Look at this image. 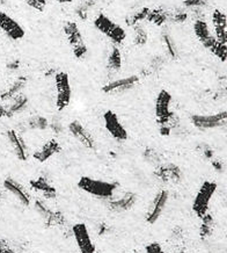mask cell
I'll return each instance as SVG.
<instances>
[{
	"label": "cell",
	"mask_w": 227,
	"mask_h": 253,
	"mask_svg": "<svg viewBox=\"0 0 227 253\" xmlns=\"http://www.w3.org/2000/svg\"><path fill=\"white\" fill-rule=\"evenodd\" d=\"M154 175L163 184H178L182 180L183 173L178 165L168 163L161 164L155 169Z\"/></svg>",
	"instance_id": "obj_15"
},
{
	"label": "cell",
	"mask_w": 227,
	"mask_h": 253,
	"mask_svg": "<svg viewBox=\"0 0 227 253\" xmlns=\"http://www.w3.org/2000/svg\"><path fill=\"white\" fill-rule=\"evenodd\" d=\"M26 126L28 130L44 131L49 129V120L43 115H34L27 120Z\"/></svg>",
	"instance_id": "obj_29"
},
{
	"label": "cell",
	"mask_w": 227,
	"mask_h": 253,
	"mask_svg": "<svg viewBox=\"0 0 227 253\" xmlns=\"http://www.w3.org/2000/svg\"><path fill=\"white\" fill-rule=\"evenodd\" d=\"M0 31L12 41H19L26 35L25 28L15 19L2 11H0Z\"/></svg>",
	"instance_id": "obj_12"
},
{
	"label": "cell",
	"mask_w": 227,
	"mask_h": 253,
	"mask_svg": "<svg viewBox=\"0 0 227 253\" xmlns=\"http://www.w3.org/2000/svg\"><path fill=\"white\" fill-rule=\"evenodd\" d=\"M132 253H139V252H132Z\"/></svg>",
	"instance_id": "obj_51"
},
{
	"label": "cell",
	"mask_w": 227,
	"mask_h": 253,
	"mask_svg": "<svg viewBox=\"0 0 227 253\" xmlns=\"http://www.w3.org/2000/svg\"><path fill=\"white\" fill-rule=\"evenodd\" d=\"M103 122H105V128L109 132L110 136L117 142H125L129 137L128 131L125 126L122 125L121 120L113 111H107L103 114Z\"/></svg>",
	"instance_id": "obj_10"
},
{
	"label": "cell",
	"mask_w": 227,
	"mask_h": 253,
	"mask_svg": "<svg viewBox=\"0 0 227 253\" xmlns=\"http://www.w3.org/2000/svg\"><path fill=\"white\" fill-rule=\"evenodd\" d=\"M189 18L188 9L185 7L181 8H175V9H169L168 12V20L169 22L176 23V25H182L185 23Z\"/></svg>",
	"instance_id": "obj_34"
},
{
	"label": "cell",
	"mask_w": 227,
	"mask_h": 253,
	"mask_svg": "<svg viewBox=\"0 0 227 253\" xmlns=\"http://www.w3.org/2000/svg\"><path fill=\"white\" fill-rule=\"evenodd\" d=\"M27 84H28V78L25 77V76H20V77L16 78L15 81H13V83L8 85V87L5 91L1 92L0 100L1 101H11L16 95L21 94L23 89L26 88Z\"/></svg>",
	"instance_id": "obj_23"
},
{
	"label": "cell",
	"mask_w": 227,
	"mask_h": 253,
	"mask_svg": "<svg viewBox=\"0 0 227 253\" xmlns=\"http://www.w3.org/2000/svg\"><path fill=\"white\" fill-rule=\"evenodd\" d=\"M1 198H2V191L0 189V199H1Z\"/></svg>",
	"instance_id": "obj_49"
},
{
	"label": "cell",
	"mask_w": 227,
	"mask_h": 253,
	"mask_svg": "<svg viewBox=\"0 0 227 253\" xmlns=\"http://www.w3.org/2000/svg\"><path fill=\"white\" fill-rule=\"evenodd\" d=\"M63 32L68 39V41L71 45L73 55L76 58L81 59L87 55V45H86L83 36L80 32V29L75 21H66L63 26Z\"/></svg>",
	"instance_id": "obj_6"
},
{
	"label": "cell",
	"mask_w": 227,
	"mask_h": 253,
	"mask_svg": "<svg viewBox=\"0 0 227 253\" xmlns=\"http://www.w3.org/2000/svg\"><path fill=\"white\" fill-rule=\"evenodd\" d=\"M210 51H211L220 62L227 61V44H224V43L217 41L215 44L210 48Z\"/></svg>",
	"instance_id": "obj_36"
},
{
	"label": "cell",
	"mask_w": 227,
	"mask_h": 253,
	"mask_svg": "<svg viewBox=\"0 0 227 253\" xmlns=\"http://www.w3.org/2000/svg\"><path fill=\"white\" fill-rule=\"evenodd\" d=\"M143 157H144L145 162H148L150 165L155 166V168H158L159 165L162 164L161 155H160L159 152L153 148L145 149L144 154H143Z\"/></svg>",
	"instance_id": "obj_35"
},
{
	"label": "cell",
	"mask_w": 227,
	"mask_h": 253,
	"mask_svg": "<svg viewBox=\"0 0 227 253\" xmlns=\"http://www.w3.org/2000/svg\"><path fill=\"white\" fill-rule=\"evenodd\" d=\"M213 29H215V38L217 41L224 44H227V16L220 9L216 8L211 15Z\"/></svg>",
	"instance_id": "obj_21"
},
{
	"label": "cell",
	"mask_w": 227,
	"mask_h": 253,
	"mask_svg": "<svg viewBox=\"0 0 227 253\" xmlns=\"http://www.w3.org/2000/svg\"><path fill=\"white\" fill-rule=\"evenodd\" d=\"M140 78L139 76L132 75L128 76V77L115 79V81L109 82L108 84H106L102 87V92L105 94H122V93H125L130 91V89L135 88L137 85L139 84Z\"/></svg>",
	"instance_id": "obj_13"
},
{
	"label": "cell",
	"mask_w": 227,
	"mask_h": 253,
	"mask_svg": "<svg viewBox=\"0 0 227 253\" xmlns=\"http://www.w3.org/2000/svg\"><path fill=\"white\" fill-rule=\"evenodd\" d=\"M0 253H21V251L16 248L15 244L2 238L0 239Z\"/></svg>",
	"instance_id": "obj_38"
},
{
	"label": "cell",
	"mask_w": 227,
	"mask_h": 253,
	"mask_svg": "<svg viewBox=\"0 0 227 253\" xmlns=\"http://www.w3.org/2000/svg\"><path fill=\"white\" fill-rule=\"evenodd\" d=\"M49 129L53 132V134L61 135L62 132L64 131V126H63L61 120L53 118L51 121H49Z\"/></svg>",
	"instance_id": "obj_39"
},
{
	"label": "cell",
	"mask_w": 227,
	"mask_h": 253,
	"mask_svg": "<svg viewBox=\"0 0 227 253\" xmlns=\"http://www.w3.org/2000/svg\"><path fill=\"white\" fill-rule=\"evenodd\" d=\"M78 187L82 192L87 193V194L94 196V198L110 200L115 195L116 189H117V184L116 182L99 180V179L83 175L79 179Z\"/></svg>",
	"instance_id": "obj_2"
},
{
	"label": "cell",
	"mask_w": 227,
	"mask_h": 253,
	"mask_svg": "<svg viewBox=\"0 0 227 253\" xmlns=\"http://www.w3.org/2000/svg\"><path fill=\"white\" fill-rule=\"evenodd\" d=\"M208 6V0H183V7L186 9H204Z\"/></svg>",
	"instance_id": "obj_37"
},
{
	"label": "cell",
	"mask_w": 227,
	"mask_h": 253,
	"mask_svg": "<svg viewBox=\"0 0 227 253\" xmlns=\"http://www.w3.org/2000/svg\"><path fill=\"white\" fill-rule=\"evenodd\" d=\"M72 236L75 238L80 253H96L94 243L85 223H76L72 226Z\"/></svg>",
	"instance_id": "obj_11"
},
{
	"label": "cell",
	"mask_w": 227,
	"mask_h": 253,
	"mask_svg": "<svg viewBox=\"0 0 227 253\" xmlns=\"http://www.w3.org/2000/svg\"><path fill=\"white\" fill-rule=\"evenodd\" d=\"M122 65L123 58L121 50L117 45H113L108 54V57H107V70L110 73H116L122 69Z\"/></svg>",
	"instance_id": "obj_27"
},
{
	"label": "cell",
	"mask_w": 227,
	"mask_h": 253,
	"mask_svg": "<svg viewBox=\"0 0 227 253\" xmlns=\"http://www.w3.org/2000/svg\"><path fill=\"white\" fill-rule=\"evenodd\" d=\"M68 129L70 134L72 135V137L76 139V141H78L82 146H85L86 149L94 150L96 148V143L94 137H93V135L85 128V126H83L81 122L78 121V120H73V121L70 122Z\"/></svg>",
	"instance_id": "obj_14"
},
{
	"label": "cell",
	"mask_w": 227,
	"mask_h": 253,
	"mask_svg": "<svg viewBox=\"0 0 227 253\" xmlns=\"http://www.w3.org/2000/svg\"><path fill=\"white\" fill-rule=\"evenodd\" d=\"M198 149H199V151H201L203 157H204L205 159H208V161H212V159L215 158V151H213V149L210 145L202 144V145H199Z\"/></svg>",
	"instance_id": "obj_41"
},
{
	"label": "cell",
	"mask_w": 227,
	"mask_h": 253,
	"mask_svg": "<svg viewBox=\"0 0 227 253\" xmlns=\"http://www.w3.org/2000/svg\"><path fill=\"white\" fill-rule=\"evenodd\" d=\"M61 151V143L57 141L56 138H51L49 141H46L38 150H36L34 154H33V158L38 163H45L50 158H52L55 155L59 154Z\"/></svg>",
	"instance_id": "obj_20"
},
{
	"label": "cell",
	"mask_w": 227,
	"mask_h": 253,
	"mask_svg": "<svg viewBox=\"0 0 227 253\" xmlns=\"http://www.w3.org/2000/svg\"><path fill=\"white\" fill-rule=\"evenodd\" d=\"M217 187L216 182L210 180L204 181L199 187L192 202V211L198 218H203L209 212L210 202L217 192Z\"/></svg>",
	"instance_id": "obj_4"
},
{
	"label": "cell",
	"mask_w": 227,
	"mask_h": 253,
	"mask_svg": "<svg viewBox=\"0 0 227 253\" xmlns=\"http://www.w3.org/2000/svg\"><path fill=\"white\" fill-rule=\"evenodd\" d=\"M150 8L149 7H142L137 11L132 12L131 14H129L125 19V23L129 26V27H135L137 25H140L148 19Z\"/></svg>",
	"instance_id": "obj_30"
},
{
	"label": "cell",
	"mask_w": 227,
	"mask_h": 253,
	"mask_svg": "<svg viewBox=\"0 0 227 253\" xmlns=\"http://www.w3.org/2000/svg\"><path fill=\"white\" fill-rule=\"evenodd\" d=\"M94 27L101 33V34L106 35L114 45H121L126 39L125 29L119 26L118 23L113 21L109 16H107L103 13L96 15L94 20Z\"/></svg>",
	"instance_id": "obj_3"
},
{
	"label": "cell",
	"mask_w": 227,
	"mask_h": 253,
	"mask_svg": "<svg viewBox=\"0 0 227 253\" xmlns=\"http://www.w3.org/2000/svg\"><path fill=\"white\" fill-rule=\"evenodd\" d=\"M169 201V192L167 189H160L153 198L151 205H150L149 211L146 212V222L149 224H154L161 217L163 211L167 207Z\"/></svg>",
	"instance_id": "obj_9"
},
{
	"label": "cell",
	"mask_w": 227,
	"mask_h": 253,
	"mask_svg": "<svg viewBox=\"0 0 227 253\" xmlns=\"http://www.w3.org/2000/svg\"><path fill=\"white\" fill-rule=\"evenodd\" d=\"M100 228H101V230L99 231V234L100 235H105L106 232H107V225L106 224H101V225H100Z\"/></svg>",
	"instance_id": "obj_46"
},
{
	"label": "cell",
	"mask_w": 227,
	"mask_h": 253,
	"mask_svg": "<svg viewBox=\"0 0 227 253\" xmlns=\"http://www.w3.org/2000/svg\"><path fill=\"white\" fill-rule=\"evenodd\" d=\"M192 126L199 130H211V129L220 128L227 123V111H222L216 114L201 115L193 114L190 118Z\"/></svg>",
	"instance_id": "obj_7"
},
{
	"label": "cell",
	"mask_w": 227,
	"mask_h": 253,
	"mask_svg": "<svg viewBox=\"0 0 227 253\" xmlns=\"http://www.w3.org/2000/svg\"><path fill=\"white\" fill-rule=\"evenodd\" d=\"M7 118V108L5 105L0 104V119Z\"/></svg>",
	"instance_id": "obj_45"
},
{
	"label": "cell",
	"mask_w": 227,
	"mask_h": 253,
	"mask_svg": "<svg viewBox=\"0 0 227 253\" xmlns=\"http://www.w3.org/2000/svg\"><path fill=\"white\" fill-rule=\"evenodd\" d=\"M26 4L29 6V7L36 9L38 12H43L46 8V0H25Z\"/></svg>",
	"instance_id": "obj_40"
},
{
	"label": "cell",
	"mask_w": 227,
	"mask_h": 253,
	"mask_svg": "<svg viewBox=\"0 0 227 253\" xmlns=\"http://www.w3.org/2000/svg\"><path fill=\"white\" fill-rule=\"evenodd\" d=\"M96 253H101V252H96Z\"/></svg>",
	"instance_id": "obj_52"
},
{
	"label": "cell",
	"mask_w": 227,
	"mask_h": 253,
	"mask_svg": "<svg viewBox=\"0 0 227 253\" xmlns=\"http://www.w3.org/2000/svg\"><path fill=\"white\" fill-rule=\"evenodd\" d=\"M53 79H55L56 85V107L58 112H63L69 107L72 100V87L70 77L66 72L57 71Z\"/></svg>",
	"instance_id": "obj_5"
},
{
	"label": "cell",
	"mask_w": 227,
	"mask_h": 253,
	"mask_svg": "<svg viewBox=\"0 0 227 253\" xmlns=\"http://www.w3.org/2000/svg\"><path fill=\"white\" fill-rule=\"evenodd\" d=\"M211 164H212V166H213V169H215L217 172H223L224 165H223V163L219 161V159H215V158H213L212 161H211Z\"/></svg>",
	"instance_id": "obj_44"
},
{
	"label": "cell",
	"mask_w": 227,
	"mask_h": 253,
	"mask_svg": "<svg viewBox=\"0 0 227 253\" xmlns=\"http://www.w3.org/2000/svg\"><path fill=\"white\" fill-rule=\"evenodd\" d=\"M95 6V0H81V1L76 5V7L75 9L76 15L78 16L80 20L85 21V20H87L89 18V14H91V12L94 9Z\"/></svg>",
	"instance_id": "obj_28"
},
{
	"label": "cell",
	"mask_w": 227,
	"mask_h": 253,
	"mask_svg": "<svg viewBox=\"0 0 227 253\" xmlns=\"http://www.w3.org/2000/svg\"><path fill=\"white\" fill-rule=\"evenodd\" d=\"M225 205L227 206V195H226V198H225Z\"/></svg>",
	"instance_id": "obj_50"
},
{
	"label": "cell",
	"mask_w": 227,
	"mask_h": 253,
	"mask_svg": "<svg viewBox=\"0 0 227 253\" xmlns=\"http://www.w3.org/2000/svg\"><path fill=\"white\" fill-rule=\"evenodd\" d=\"M202 219L201 228H199V236H201L202 239H206L211 237L213 234V230H215V218L211 214H206Z\"/></svg>",
	"instance_id": "obj_31"
},
{
	"label": "cell",
	"mask_w": 227,
	"mask_h": 253,
	"mask_svg": "<svg viewBox=\"0 0 227 253\" xmlns=\"http://www.w3.org/2000/svg\"><path fill=\"white\" fill-rule=\"evenodd\" d=\"M35 211L44 219L45 225L49 226V228H52V226H55V228H63L66 224L64 214L50 208L44 200H35Z\"/></svg>",
	"instance_id": "obj_8"
},
{
	"label": "cell",
	"mask_w": 227,
	"mask_h": 253,
	"mask_svg": "<svg viewBox=\"0 0 227 253\" xmlns=\"http://www.w3.org/2000/svg\"><path fill=\"white\" fill-rule=\"evenodd\" d=\"M193 33H195L196 38L198 41L202 43L203 46L210 50V48L217 42V39L215 35H212L211 31H210L208 22L204 19H197L193 22Z\"/></svg>",
	"instance_id": "obj_18"
},
{
	"label": "cell",
	"mask_w": 227,
	"mask_h": 253,
	"mask_svg": "<svg viewBox=\"0 0 227 253\" xmlns=\"http://www.w3.org/2000/svg\"><path fill=\"white\" fill-rule=\"evenodd\" d=\"M20 66H21V62H20L19 59H12V61H9L7 64H6V68H7V70H9V71H12V72L18 71V70L20 69Z\"/></svg>",
	"instance_id": "obj_43"
},
{
	"label": "cell",
	"mask_w": 227,
	"mask_h": 253,
	"mask_svg": "<svg viewBox=\"0 0 227 253\" xmlns=\"http://www.w3.org/2000/svg\"><path fill=\"white\" fill-rule=\"evenodd\" d=\"M168 12L169 9L165 7H155V8H150L148 19L146 21H149L152 25L156 26V27H166L167 23L169 22L168 20Z\"/></svg>",
	"instance_id": "obj_26"
},
{
	"label": "cell",
	"mask_w": 227,
	"mask_h": 253,
	"mask_svg": "<svg viewBox=\"0 0 227 253\" xmlns=\"http://www.w3.org/2000/svg\"><path fill=\"white\" fill-rule=\"evenodd\" d=\"M29 185H31L32 189H34L35 192L39 193V194L42 195V198H44L46 200L57 198V189L55 188V186L50 182V180L46 176L39 175L38 178L32 179Z\"/></svg>",
	"instance_id": "obj_22"
},
{
	"label": "cell",
	"mask_w": 227,
	"mask_h": 253,
	"mask_svg": "<svg viewBox=\"0 0 227 253\" xmlns=\"http://www.w3.org/2000/svg\"><path fill=\"white\" fill-rule=\"evenodd\" d=\"M172 105V94L166 89H161L155 99V116L160 126H167L170 130L178 126L180 119L170 109Z\"/></svg>",
	"instance_id": "obj_1"
},
{
	"label": "cell",
	"mask_w": 227,
	"mask_h": 253,
	"mask_svg": "<svg viewBox=\"0 0 227 253\" xmlns=\"http://www.w3.org/2000/svg\"><path fill=\"white\" fill-rule=\"evenodd\" d=\"M2 186H4L5 191L11 193V194L14 196V198L18 200L22 206L28 207V206L31 205L32 202L31 193L28 192V189H27L22 184H20L19 181H16L15 179L6 178Z\"/></svg>",
	"instance_id": "obj_17"
},
{
	"label": "cell",
	"mask_w": 227,
	"mask_h": 253,
	"mask_svg": "<svg viewBox=\"0 0 227 253\" xmlns=\"http://www.w3.org/2000/svg\"><path fill=\"white\" fill-rule=\"evenodd\" d=\"M168 61V58L163 55H155L151 58V61L149 63L148 69L145 70L144 75H152V73H158L165 68L166 63Z\"/></svg>",
	"instance_id": "obj_32"
},
{
	"label": "cell",
	"mask_w": 227,
	"mask_h": 253,
	"mask_svg": "<svg viewBox=\"0 0 227 253\" xmlns=\"http://www.w3.org/2000/svg\"><path fill=\"white\" fill-rule=\"evenodd\" d=\"M133 28V33H135V36H133V43L137 46H144L148 44L149 42V33L146 31V28L143 26V23L140 25L135 26Z\"/></svg>",
	"instance_id": "obj_33"
},
{
	"label": "cell",
	"mask_w": 227,
	"mask_h": 253,
	"mask_svg": "<svg viewBox=\"0 0 227 253\" xmlns=\"http://www.w3.org/2000/svg\"><path fill=\"white\" fill-rule=\"evenodd\" d=\"M145 253H166L165 250L159 243L153 242L145 246Z\"/></svg>",
	"instance_id": "obj_42"
},
{
	"label": "cell",
	"mask_w": 227,
	"mask_h": 253,
	"mask_svg": "<svg viewBox=\"0 0 227 253\" xmlns=\"http://www.w3.org/2000/svg\"><path fill=\"white\" fill-rule=\"evenodd\" d=\"M6 137L11 144L13 152L16 156V158L21 162L28 161L29 158V149L27 143L23 139V136L15 130V129H8L6 131Z\"/></svg>",
	"instance_id": "obj_16"
},
{
	"label": "cell",
	"mask_w": 227,
	"mask_h": 253,
	"mask_svg": "<svg viewBox=\"0 0 227 253\" xmlns=\"http://www.w3.org/2000/svg\"><path fill=\"white\" fill-rule=\"evenodd\" d=\"M28 96L23 94V93L16 95L15 98H13L11 101H9V105L6 106V108H7V118L11 119L13 116L20 114V113L25 112L27 107H28Z\"/></svg>",
	"instance_id": "obj_25"
},
{
	"label": "cell",
	"mask_w": 227,
	"mask_h": 253,
	"mask_svg": "<svg viewBox=\"0 0 227 253\" xmlns=\"http://www.w3.org/2000/svg\"><path fill=\"white\" fill-rule=\"evenodd\" d=\"M57 1H58L59 4H70V2L75 1V0H57Z\"/></svg>",
	"instance_id": "obj_47"
},
{
	"label": "cell",
	"mask_w": 227,
	"mask_h": 253,
	"mask_svg": "<svg viewBox=\"0 0 227 253\" xmlns=\"http://www.w3.org/2000/svg\"><path fill=\"white\" fill-rule=\"evenodd\" d=\"M161 42L163 44V49H165L166 57L168 59H172V61H176L179 58V48L176 45L174 38H173L170 32L166 27H163Z\"/></svg>",
	"instance_id": "obj_24"
},
{
	"label": "cell",
	"mask_w": 227,
	"mask_h": 253,
	"mask_svg": "<svg viewBox=\"0 0 227 253\" xmlns=\"http://www.w3.org/2000/svg\"><path fill=\"white\" fill-rule=\"evenodd\" d=\"M137 202V195L132 192H126L118 199H110L108 202V208L110 211L116 212H125L135 207Z\"/></svg>",
	"instance_id": "obj_19"
},
{
	"label": "cell",
	"mask_w": 227,
	"mask_h": 253,
	"mask_svg": "<svg viewBox=\"0 0 227 253\" xmlns=\"http://www.w3.org/2000/svg\"><path fill=\"white\" fill-rule=\"evenodd\" d=\"M7 4V0H0V6H4Z\"/></svg>",
	"instance_id": "obj_48"
}]
</instances>
